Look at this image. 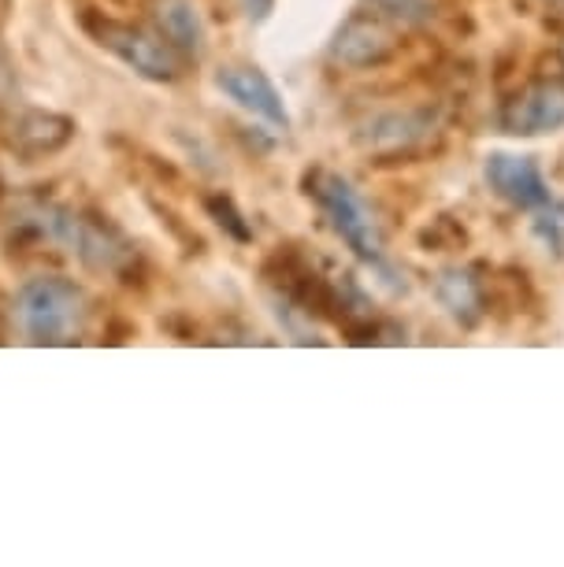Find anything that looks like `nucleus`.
<instances>
[{
	"mask_svg": "<svg viewBox=\"0 0 564 567\" xmlns=\"http://www.w3.org/2000/svg\"><path fill=\"white\" fill-rule=\"evenodd\" d=\"M148 12H153L160 34H164L178 52L197 56L205 49V23H201L194 0H148Z\"/></svg>",
	"mask_w": 564,
	"mask_h": 567,
	"instance_id": "1a4fd4ad",
	"label": "nucleus"
},
{
	"mask_svg": "<svg viewBox=\"0 0 564 567\" xmlns=\"http://www.w3.org/2000/svg\"><path fill=\"white\" fill-rule=\"evenodd\" d=\"M242 8H246V16L253 19V23H264V19L271 16L275 0H242Z\"/></svg>",
	"mask_w": 564,
	"mask_h": 567,
	"instance_id": "ddd939ff",
	"label": "nucleus"
},
{
	"mask_svg": "<svg viewBox=\"0 0 564 567\" xmlns=\"http://www.w3.org/2000/svg\"><path fill=\"white\" fill-rule=\"evenodd\" d=\"M86 319V293L68 278H34L19 293V323L41 346L74 341Z\"/></svg>",
	"mask_w": 564,
	"mask_h": 567,
	"instance_id": "f257e3e1",
	"label": "nucleus"
},
{
	"mask_svg": "<svg viewBox=\"0 0 564 567\" xmlns=\"http://www.w3.org/2000/svg\"><path fill=\"white\" fill-rule=\"evenodd\" d=\"M486 182L502 200L516 208H542L550 205V186L542 178V171L535 167V159L527 156H509L494 153L486 159Z\"/></svg>",
	"mask_w": 564,
	"mask_h": 567,
	"instance_id": "39448f33",
	"label": "nucleus"
},
{
	"mask_svg": "<svg viewBox=\"0 0 564 567\" xmlns=\"http://www.w3.org/2000/svg\"><path fill=\"white\" fill-rule=\"evenodd\" d=\"M439 301L450 308L453 319H461L464 327H472L479 312H483V293H479V282L472 278V271H442L439 275Z\"/></svg>",
	"mask_w": 564,
	"mask_h": 567,
	"instance_id": "9b49d317",
	"label": "nucleus"
},
{
	"mask_svg": "<svg viewBox=\"0 0 564 567\" xmlns=\"http://www.w3.org/2000/svg\"><path fill=\"white\" fill-rule=\"evenodd\" d=\"M71 134H74V123L63 120V115L27 112V115H19L12 126V145L23 156H45V153H57V148L68 145Z\"/></svg>",
	"mask_w": 564,
	"mask_h": 567,
	"instance_id": "9d476101",
	"label": "nucleus"
},
{
	"mask_svg": "<svg viewBox=\"0 0 564 567\" xmlns=\"http://www.w3.org/2000/svg\"><path fill=\"white\" fill-rule=\"evenodd\" d=\"M93 38L115 52L126 68H134L148 82H175L178 79V49L164 34H148L142 27L115 23V19H90Z\"/></svg>",
	"mask_w": 564,
	"mask_h": 567,
	"instance_id": "f03ea898",
	"label": "nucleus"
},
{
	"mask_svg": "<svg viewBox=\"0 0 564 567\" xmlns=\"http://www.w3.org/2000/svg\"><path fill=\"white\" fill-rule=\"evenodd\" d=\"M365 4L376 16L390 19V23H409V27L428 23L431 12H434L431 0H365Z\"/></svg>",
	"mask_w": 564,
	"mask_h": 567,
	"instance_id": "f8f14e48",
	"label": "nucleus"
},
{
	"mask_svg": "<svg viewBox=\"0 0 564 567\" xmlns=\"http://www.w3.org/2000/svg\"><path fill=\"white\" fill-rule=\"evenodd\" d=\"M509 134H550L564 126V85L557 82H539L531 90L520 93L516 101H509L502 115Z\"/></svg>",
	"mask_w": 564,
	"mask_h": 567,
	"instance_id": "0eeeda50",
	"label": "nucleus"
},
{
	"mask_svg": "<svg viewBox=\"0 0 564 567\" xmlns=\"http://www.w3.org/2000/svg\"><path fill=\"white\" fill-rule=\"evenodd\" d=\"M316 197L349 249L357 256H365V260H379L382 234L376 227V216H371L365 205V197H360L342 175H316Z\"/></svg>",
	"mask_w": 564,
	"mask_h": 567,
	"instance_id": "7ed1b4c3",
	"label": "nucleus"
},
{
	"mask_svg": "<svg viewBox=\"0 0 564 567\" xmlns=\"http://www.w3.org/2000/svg\"><path fill=\"white\" fill-rule=\"evenodd\" d=\"M216 82L234 104H242L246 112L260 115L264 123L283 126V131H286L290 115H286V104L279 97V90H275L271 79L264 71H257V68H227V71H219Z\"/></svg>",
	"mask_w": 564,
	"mask_h": 567,
	"instance_id": "6e6552de",
	"label": "nucleus"
},
{
	"mask_svg": "<svg viewBox=\"0 0 564 567\" xmlns=\"http://www.w3.org/2000/svg\"><path fill=\"white\" fill-rule=\"evenodd\" d=\"M431 134V115L423 112H382L357 126V145L376 156H398L417 148Z\"/></svg>",
	"mask_w": 564,
	"mask_h": 567,
	"instance_id": "423d86ee",
	"label": "nucleus"
},
{
	"mask_svg": "<svg viewBox=\"0 0 564 567\" xmlns=\"http://www.w3.org/2000/svg\"><path fill=\"white\" fill-rule=\"evenodd\" d=\"M393 49H398V41H393L387 19L360 12L338 27L331 41V60L342 63V68H379L393 56Z\"/></svg>",
	"mask_w": 564,
	"mask_h": 567,
	"instance_id": "20e7f679",
	"label": "nucleus"
}]
</instances>
